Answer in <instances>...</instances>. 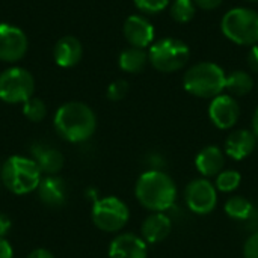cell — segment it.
Here are the masks:
<instances>
[{
    "label": "cell",
    "mask_w": 258,
    "mask_h": 258,
    "mask_svg": "<svg viewBox=\"0 0 258 258\" xmlns=\"http://www.w3.org/2000/svg\"><path fill=\"white\" fill-rule=\"evenodd\" d=\"M53 127L63 141L80 144L92 138L95 133L97 116L88 104L70 101L56 110L53 116Z\"/></svg>",
    "instance_id": "6da1fadb"
},
{
    "label": "cell",
    "mask_w": 258,
    "mask_h": 258,
    "mask_svg": "<svg viewBox=\"0 0 258 258\" xmlns=\"http://www.w3.org/2000/svg\"><path fill=\"white\" fill-rule=\"evenodd\" d=\"M135 195L144 209L151 213H165L175 204L177 186L166 172L160 169H150L138 178Z\"/></svg>",
    "instance_id": "7a4b0ae2"
},
{
    "label": "cell",
    "mask_w": 258,
    "mask_h": 258,
    "mask_svg": "<svg viewBox=\"0 0 258 258\" xmlns=\"http://www.w3.org/2000/svg\"><path fill=\"white\" fill-rule=\"evenodd\" d=\"M42 172L32 157L11 156L2 165V183L15 195H27L38 189Z\"/></svg>",
    "instance_id": "3957f363"
},
{
    "label": "cell",
    "mask_w": 258,
    "mask_h": 258,
    "mask_svg": "<svg viewBox=\"0 0 258 258\" xmlns=\"http://www.w3.org/2000/svg\"><path fill=\"white\" fill-rule=\"evenodd\" d=\"M227 74L213 62H201L190 67L183 79L184 89L198 98H215L225 89Z\"/></svg>",
    "instance_id": "277c9868"
},
{
    "label": "cell",
    "mask_w": 258,
    "mask_h": 258,
    "mask_svg": "<svg viewBox=\"0 0 258 258\" xmlns=\"http://www.w3.org/2000/svg\"><path fill=\"white\" fill-rule=\"evenodd\" d=\"M224 35L239 45L258 44V12L248 8L230 9L221 23Z\"/></svg>",
    "instance_id": "5b68a950"
},
{
    "label": "cell",
    "mask_w": 258,
    "mask_h": 258,
    "mask_svg": "<svg viewBox=\"0 0 258 258\" xmlns=\"http://www.w3.org/2000/svg\"><path fill=\"white\" fill-rule=\"evenodd\" d=\"M91 218L98 230L104 233H118L127 225L130 210L118 197H103L94 201Z\"/></svg>",
    "instance_id": "8992f818"
},
{
    "label": "cell",
    "mask_w": 258,
    "mask_h": 258,
    "mask_svg": "<svg viewBox=\"0 0 258 258\" xmlns=\"http://www.w3.org/2000/svg\"><path fill=\"white\" fill-rule=\"evenodd\" d=\"M190 57L189 47L175 38H163L150 47L148 60L162 73H174L181 70Z\"/></svg>",
    "instance_id": "52a82bcc"
},
{
    "label": "cell",
    "mask_w": 258,
    "mask_h": 258,
    "mask_svg": "<svg viewBox=\"0 0 258 258\" xmlns=\"http://www.w3.org/2000/svg\"><path fill=\"white\" fill-rule=\"evenodd\" d=\"M35 92L33 76L21 67H11L0 73V100L8 104H24Z\"/></svg>",
    "instance_id": "ba28073f"
},
{
    "label": "cell",
    "mask_w": 258,
    "mask_h": 258,
    "mask_svg": "<svg viewBox=\"0 0 258 258\" xmlns=\"http://www.w3.org/2000/svg\"><path fill=\"white\" fill-rule=\"evenodd\" d=\"M187 209L195 215H209L218 206V189L207 178L192 180L184 190Z\"/></svg>",
    "instance_id": "9c48e42d"
},
{
    "label": "cell",
    "mask_w": 258,
    "mask_h": 258,
    "mask_svg": "<svg viewBox=\"0 0 258 258\" xmlns=\"http://www.w3.org/2000/svg\"><path fill=\"white\" fill-rule=\"evenodd\" d=\"M29 48L26 33L9 23H0V60L2 62H18L24 57Z\"/></svg>",
    "instance_id": "30bf717a"
},
{
    "label": "cell",
    "mask_w": 258,
    "mask_h": 258,
    "mask_svg": "<svg viewBox=\"0 0 258 258\" xmlns=\"http://www.w3.org/2000/svg\"><path fill=\"white\" fill-rule=\"evenodd\" d=\"M209 116L215 127H218L219 130H228L234 127L239 121L240 107L234 97L221 94L212 98V103L209 106Z\"/></svg>",
    "instance_id": "8fae6325"
},
{
    "label": "cell",
    "mask_w": 258,
    "mask_h": 258,
    "mask_svg": "<svg viewBox=\"0 0 258 258\" xmlns=\"http://www.w3.org/2000/svg\"><path fill=\"white\" fill-rule=\"evenodd\" d=\"M148 243L133 234L124 233L116 236L109 245V258H147L148 257Z\"/></svg>",
    "instance_id": "7c38bea8"
},
{
    "label": "cell",
    "mask_w": 258,
    "mask_h": 258,
    "mask_svg": "<svg viewBox=\"0 0 258 258\" xmlns=\"http://www.w3.org/2000/svg\"><path fill=\"white\" fill-rule=\"evenodd\" d=\"M124 36L132 47L145 48L154 39V27L142 15H130L124 23Z\"/></svg>",
    "instance_id": "4fadbf2b"
},
{
    "label": "cell",
    "mask_w": 258,
    "mask_h": 258,
    "mask_svg": "<svg viewBox=\"0 0 258 258\" xmlns=\"http://www.w3.org/2000/svg\"><path fill=\"white\" fill-rule=\"evenodd\" d=\"M172 231V221L166 213L162 212H154L151 213L148 218H145V221L142 222L141 227V237L147 242V243H160L165 239L169 237Z\"/></svg>",
    "instance_id": "5bb4252c"
},
{
    "label": "cell",
    "mask_w": 258,
    "mask_h": 258,
    "mask_svg": "<svg viewBox=\"0 0 258 258\" xmlns=\"http://www.w3.org/2000/svg\"><path fill=\"white\" fill-rule=\"evenodd\" d=\"M257 145V136L251 130H234L225 141V153L234 160H243L252 154Z\"/></svg>",
    "instance_id": "9a60e30c"
},
{
    "label": "cell",
    "mask_w": 258,
    "mask_h": 258,
    "mask_svg": "<svg viewBox=\"0 0 258 258\" xmlns=\"http://www.w3.org/2000/svg\"><path fill=\"white\" fill-rule=\"evenodd\" d=\"M195 166L206 178L218 177L225 168V154L218 145H207L197 154Z\"/></svg>",
    "instance_id": "2e32d148"
},
{
    "label": "cell",
    "mask_w": 258,
    "mask_h": 258,
    "mask_svg": "<svg viewBox=\"0 0 258 258\" xmlns=\"http://www.w3.org/2000/svg\"><path fill=\"white\" fill-rule=\"evenodd\" d=\"M83 56V47L82 42L71 35L62 36L53 48V57L56 65L62 68H71L80 62Z\"/></svg>",
    "instance_id": "e0dca14e"
},
{
    "label": "cell",
    "mask_w": 258,
    "mask_h": 258,
    "mask_svg": "<svg viewBox=\"0 0 258 258\" xmlns=\"http://www.w3.org/2000/svg\"><path fill=\"white\" fill-rule=\"evenodd\" d=\"M38 195L39 200L50 207H60L67 201V184L65 181L57 175H47L41 180L38 186Z\"/></svg>",
    "instance_id": "ac0fdd59"
},
{
    "label": "cell",
    "mask_w": 258,
    "mask_h": 258,
    "mask_svg": "<svg viewBox=\"0 0 258 258\" xmlns=\"http://www.w3.org/2000/svg\"><path fill=\"white\" fill-rule=\"evenodd\" d=\"M30 153H32V159L36 162L41 172L44 174L54 175L63 168V162H65L63 156L54 147H50L45 144H35L32 145Z\"/></svg>",
    "instance_id": "d6986e66"
},
{
    "label": "cell",
    "mask_w": 258,
    "mask_h": 258,
    "mask_svg": "<svg viewBox=\"0 0 258 258\" xmlns=\"http://www.w3.org/2000/svg\"><path fill=\"white\" fill-rule=\"evenodd\" d=\"M148 62V54L144 48L128 47L121 51L119 54V68L125 73H141Z\"/></svg>",
    "instance_id": "ffe728a7"
},
{
    "label": "cell",
    "mask_w": 258,
    "mask_h": 258,
    "mask_svg": "<svg viewBox=\"0 0 258 258\" xmlns=\"http://www.w3.org/2000/svg\"><path fill=\"white\" fill-rule=\"evenodd\" d=\"M254 88V80L251 77V74H248L246 71L237 70L233 71L231 74L227 76L225 80V89L236 97H243L246 94H249Z\"/></svg>",
    "instance_id": "44dd1931"
},
{
    "label": "cell",
    "mask_w": 258,
    "mask_h": 258,
    "mask_svg": "<svg viewBox=\"0 0 258 258\" xmlns=\"http://www.w3.org/2000/svg\"><path fill=\"white\" fill-rule=\"evenodd\" d=\"M224 209H225L227 216L231 219H236V221H248L255 212L252 203L240 195L228 198Z\"/></svg>",
    "instance_id": "7402d4cb"
},
{
    "label": "cell",
    "mask_w": 258,
    "mask_h": 258,
    "mask_svg": "<svg viewBox=\"0 0 258 258\" xmlns=\"http://www.w3.org/2000/svg\"><path fill=\"white\" fill-rule=\"evenodd\" d=\"M242 183V175L239 171L234 169H224L218 177H216V189L224 194L234 192Z\"/></svg>",
    "instance_id": "603a6c76"
},
{
    "label": "cell",
    "mask_w": 258,
    "mask_h": 258,
    "mask_svg": "<svg viewBox=\"0 0 258 258\" xmlns=\"http://www.w3.org/2000/svg\"><path fill=\"white\" fill-rule=\"evenodd\" d=\"M197 12V5L194 0H174L171 5V15L178 23H189Z\"/></svg>",
    "instance_id": "cb8c5ba5"
},
{
    "label": "cell",
    "mask_w": 258,
    "mask_h": 258,
    "mask_svg": "<svg viewBox=\"0 0 258 258\" xmlns=\"http://www.w3.org/2000/svg\"><path fill=\"white\" fill-rule=\"evenodd\" d=\"M23 115L32 122H41L47 115V106L41 98L32 97L23 104Z\"/></svg>",
    "instance_id": "d4e9b609"
},
{
    "label": "cell",
    "mask_w": 258,
    "mask_h": 258,
    "mask_svg": "<svg viewBox=\"0 0 258 258\" xmlns=\"http://www.w3.org/2000/svg\"><path fill=\"white\" fill-rule=\"evenodd\" d=\"M135 5L145 14H159L168 8L169 0H135Z\"/></svg>",
    "instance_id": "484cf974"
},
{
    "label": "cell",
    "mask_w": 258,
    "mask_h": 258,
    "mask_svg": "<svg viewBox=\"0 0 258 258\" xmlns=\"http://www.w3.org/2000/svg\"><path fill=\"white\" fill-rule=\"evenodd\" d=\"M128 92V83L125 80H115L107 88V98L110 101H119L122 100Z\"/></svg>",
    "instance_id": "4316f807"
},
{
    "label": "cell",
    "mask_w": 258,
    "mask_h": 258,
    "mask_svg": "<svg viewBox=\"0 0 258 258\" xmlns=\"http://www.w3.org/2000/svg\"><path fill=\"white\" fill-rule=\"evenodd\" d=\"M243 258H258V231L246 239L243 245Z\"/></svg>",
    "instance_id": "83f0119b"
},
{
    "label": "cell",
    "mask_w": 258,
    "mask_h": 258,
    "mask_svg": "<svg viewBox=\"0 0 258 258\" xmlns=\"http://www.w3.org/2000/svg\"><path fill=\"white\" fill-rule=\"evenodd\" d=\"M224 0H194V3L203 11H213L222 5Z\"/></svg>",
    "instance_id": "f1b7e54d"
},
{
    "label": "cell",
    "mask_w": 258,
    "mask_h": 258,
    "mask_svg": "<svg viewBox=\"0 0 258 258\" xmlns=\"http://www.w3.org/2000/svg\"><path fill=\"white\" fill-rule=\"evenodd\" d=\"M248 67L251 68V71L258 74V44L252 45L248 53Z\"/></svg>",
    "instance_id": "f546056e"
},
{
    "label": "cell",
    "mask_w": 258,
    "mask_h": 258,
    "mask_svg": "<svg viewBox=\"0 0 258 258\" xmlns=\"http://www.w3.org/2000/svg\"><path fill=\"white\" fill-rule=\"evenodd\" d=\"M0 258H14V249L5 237H0Z\"/></svg>",
    "instance_id": "4dcf8cb0"
},
{
    "label": "cell",
    "mask_w": 258,
    "mask_h": 258,
    "mask_svg": "<svg viewBox=\"0 0 258 258\" xmlns=\"http://www.w3.org/2000/svg\"><path fill=\"white\" fill-rule=\"evenodd\" d=\"M11 225H12L11 224V219L8 216H5V215L0 213V237H5L9 233Z\"/></svg>",
    "instance_id": "1f68e13d"
},
{
    "label": "cell",
    "mask_w": 258,
    "mask_h": 258,
    "mask_svg": "<svg viewBox=\"0 0 258 258\" xmlns=\"http://www.w3.org/2000/svg\"><path fill=\"white\" fill-rule=\"evenodd\" d=\"M27 258H54V257H53V254H51L50 251L39 248V249H35V251H32V252L27 255Z\"/></svg>",
    "instance_id": "d6a6232c"
},
{
    "label": "cell",
    "mask_w": 258,
    "mask_h": 258,
    "mask_svg": "<svg viewBox=\"0 0 258 258\" xmlns=\"http://www.w3.org/2000/svg\"><path fill=\"white\" fill-rule=\"evenodd\" d=\"M252 132H254V135L258 138V107L255 109L254 116H252Z\"/></svg>",
    "instance_id": "836d02e7"
},
{
    "label": "cell",
    "mask_w": 258,
    "mask_h": 258,
    "mask_svg": "<svg viewBox=\"0 0 258 258\" xmlns=\"http://www.w3.org/2000/svg\"><path fill=\"white\" fill-rule=\"evenodd\" d=\"M0 181H2V168H0Z\"/></svg>",
    "instance_id": "e575fe53"
},
{
    "label": "cell",
    "mask_w": 258,
    "mask_h": 258,
    "mask_svg": "<svg viewBox=\"0 0 258 258\" xmlns=\"http://www.w3.org/2000/svg\"><path fill=\"white\" fill-rule=\"evenodd\" d=\"M249 2H258V0H249Z\"/></svg>",
    "instance_id": "d590c367"
}]
</instances>
